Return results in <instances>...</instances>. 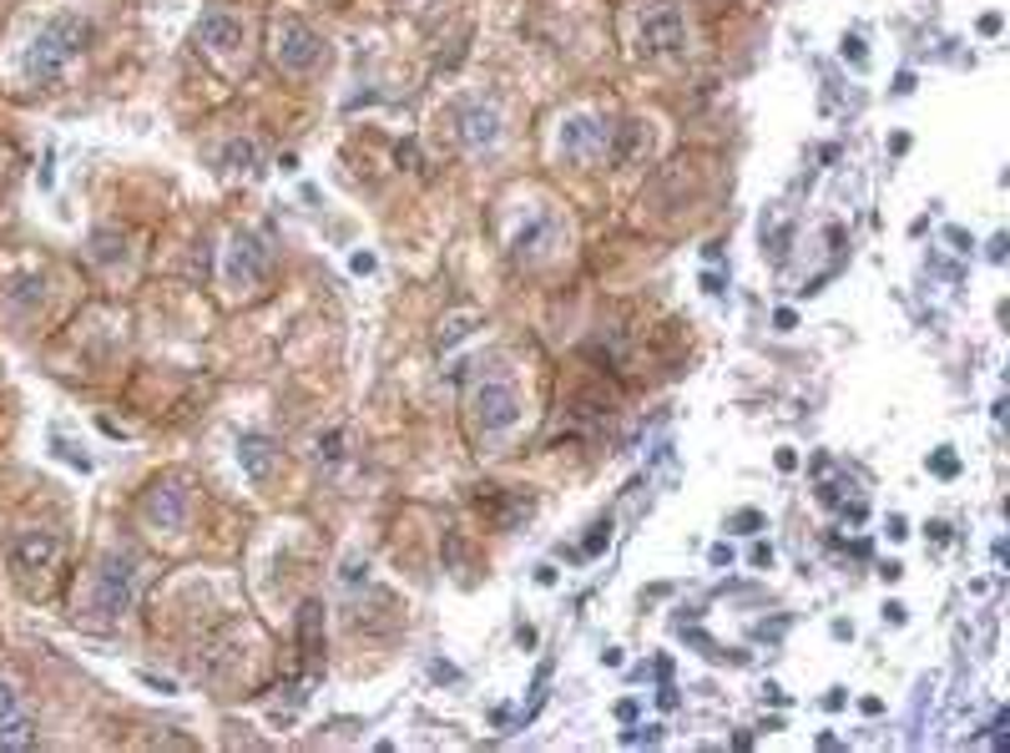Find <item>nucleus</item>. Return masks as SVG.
Here are the masks:
<instances>
[{
    "instance_id": "nucleus-6",
    "label": "nucleus",
    "mask_w": 1010,
    "mask_h": 753,
    "mask_svg": "<svg viewBox=\"0 0 1010 753\" xmlns=\"http://www.w3.org/2000/svg\"><path fill=\"white\" fill-rule=\"evenodd\" d=\"M470 405H475V425L485 435H500V430H511L521 420V390L511 380H481Z\"/></svg>"
},
{
    "instance_id": "nucleus-35",
    "label": "nucleus",
    "mask_w": 1010,
    "mask_h": 753,
    "mask_svg": "<svg viewBox=\"0 0 1010 753\" xmlns=\"http://www.w3.org/2000/svg\"><path fill=\"white\" fill-rule=\"evenodd\" d=\"M713 566H732V551L728 547H713Z\"/></svg>"
},
{
    "instance_id": "nucleus-21",
    "label": "nucleus",
    "mask_w": 1010,
    "mask_h": 753,
    "mask_svg": "<svg viewBox=\"0 0 1010 753\" xmlns=\"http://www.w3.org/2000/svg\"><path fill=\"white\" fill-rule=\"evenodd\" d=\"M606 541H612V521H597V526L586 532L581 551H586V557H597V551H606Z\"/></svg>"
},
{
    "instance_id": "nucleus-16",
    "label": "nucleus",
    "mask_w": 1010,
    "mask_h": 753,
    "mask_svg": "<svg viewBox=\"0 0 1010 753\" xmlns=\"http://www.w3.org/2000/svg\"><path fill=\"white\" fill-rule=\"evenodd\" d=\"M91 258L102 268L127 264V238H122L117 228H97V233H91Z\"/></svg>"
},
{
    "instance_id": "nucleus-7",
    "label": "nucleus",
    "mask_w": 1010,
    "mask_h": 753,
    "mask_svg": "<svg viewBox=\"0 0 1010 753\" xmlns=\"http://www.w3.org/2000/svg\"><path fill=\"white\" fill-rule=\"evenodd\" d=\"M273 56H279V66L283 72H314L319 66V56H323V41H319V30L314 26H304V21H279L273 26Z\"/></svg>"
},
{
    "instance_id": "nucleus-15",
    "label": "nucleus",
    "mask_w": 1010,
    "mask_h": 753,
    "mask_svg": "<svg viewBox=\"0 0 1010 753\" xmlns=\"http://www.w3.org/2000/svg\"><path fill=\"white\" fill-rule=\"evenodd\" d=\"M41 298H46L41 273H15V279L5 283V304H11V314H21V319L41 309Z\"/></svg>"
},
{
    "instance_id": "nucleus-5",
    "label": "nucleus",
    "mask_w": 1010,
    "mask_h": 753,
    "mask_svg": "<svg viewBox=\"0 0 1010 753\" xmlns=\"http://www.w3.org/2000/svg\"><path fill=\"white\" fill-rule=\"evenodd\" d=\"M688 46V15L677 0H652L642 11V51L647 56H673Z\"/></svg>"
},
{
    "instance_id": "nucleus-24",
    "label": "nucleus",
    "mask_w": 1010,
    "mask_h": 753,
    "mask_svg": "<svg viewBox=\"0 0 1010 753\" xmlns=\"http://www.w3.org/2000/svg\"><path fill=\"white\" fill-rule=\"evenodd\" d=\"M844 61H854V66H865V61H869V51H865V41H859V36H844Z\"/></svg>"
},
{
    "instance_id": "nucleus-29",
    "label": "nucleus",
    "mask_w": 1010,
    "mask_h": 753,
    "mask_svg": "<svg viewBox=\"0 0 1010 753\" xmlns=\"http://www.w3.org/2000/svg\"><path fill=\"white\" fill-rule=\"evenodd\" d=\"M359 576H369V562H349V566H344V582H349V587L359 582Z\"/></svg>"
},
{
    "instance_id": "nucleus-23",
    "label": "nucleus",
    "mask_w": 1010,
    "mask_h": 753,
    "mask_svg": "<svg viewBox=\"0 0 1010 753\" xmlns=\"http://www.w3.org/2000/svg\"><path fill=\"white\" fill-rule=\"evenodd\" d=\"M338 450H344V430H329V435H319V460H338Z\"/></svg>"
},
{
    "instance_id": "nucleus-2",
    "label": "nucleus",
    "mask_w": 1010,
    "mask_h": 753,
    "mask_svg": "<svg viewBox=\"0 0 1010 753\" xmlns=\"http://www.w3.org/2000/svg\"><path fill=\"white\" fill-rule=\"evenodd\" d=\"M137 576H142L137 551H106L97 576H91V612H97V622H122L132 612Z\"/></svg>"
},
{
    "instance_id": "nucleus-27",
    "label": "nucleus",
    "mask_w": 1010,
    "mask_h": 753,
    "mask_svg": "<svg viewBox=\"0 0 1010 753\" xmlns=\"http://www.w3.org/2000/svg\"><path fill=\"white\" fill-rule=\"evenodd\" d=\"M349 268H354V273H374V253H354Z\"/></svg>"
},
{
    "instance_id": "nucleus-1",
    "label": "nucleus",
    "mask_w": 1010,
    "mask_h": 753,
    "mask_svg": "<svg viewBox=\"0 0 1010 753\" xmlns=\"http://www.w3.org/2000/svg\"><path fill=\"white\" fill-rule=\"evenodd\" d=\"M87 36H91V26L81 15H51V21L36 30V41L26 46V76L30 81H56V76L87 51Z\"/></svg>"
},
{
    "instance_id": "nucleus-26",
    "label": "nucleus",
    "mask_w": 1010,
    "mask_h": 753,
    "mask_svg": "<svg viewBox=\"0 0 1010 753\" xmlns=\"http://www.w3.org/2000/svg\"><path fill=\"white\" fill-rule=\"evenodd\" d=\"M470 329H475V324H470V319H450V329L439 334V344H455V340H460V334H470Z\"/></svg>"
},
{
    "instance_id": "nucleus-13",
    "label": "nucleus",
    "mask_w": 1010,
    "mask_h": 753,
    "mask_svg": "<svg viewBox=\"0 0 1010 753\" xmlns=\"http://www.w3.org/2000/svg\"><path fill=\"white\" fill-rule=\"evenodd\" d=\"M551 248H557V218H530L515 233V258H526V264H541Z\"/></svg>"
},
{
    "instance_id": "nucleus-8",
    "label": "nucleus",
    "mask_w": 1010,
    "mask_h": 753,
    "mask_svg": "<svg viewBox=\"0 0 1010 753\" xmlns=\"http://www.w3.org/2000/svg\"><path fill=\"white\" fill-rule=\"evenodd\" d=\"M142 516H146V526H157V532H182V526H188V486H182V481H157V486H146Z\"/></svg>"
},
{
    "instance_id": "nucleus-33",
    "label": "nucleus",
    "mask_w": 1010,
    "mask_h": 753,
    "mask_svg": "<svg viewBox=\"0 0 1010 753\" xmlns=\"http://www.w3.org/2000/svg\"><path fill=\"white\" fill-rule=\"evenodd\" d=\"M884 622H894V627H899V622H905V607L890 602V607H884Z\"/></svg>"
},
{
    "instance_id": "nucleus-3",
    "label": "nucleus",
    "mask_w": 1010,
    "mask_h": 753,
    "mask_svg": "<svg viewBox=\"0 0 1010 753\" xmlns=\"http://www.w3.org/2000/svg\"><path fill=\"white\" fill-rule=\"evenodd\" d=\"M557 148H561V157H566V163L597 167V163H606V157L616 152V122L591 117V112H572V117L561 122Z\"/></svg>"
},
{
    "instance_id": "nucleus-32",
    "label": "nucleus",
    "mask_w": 1010,
    "mask_h": 753,
    "mask_svg": "<svg viewBox=\"0 0 1010 753\" xmlns=\"http://www.w3.org/2000/svg\"><path fill=\"white\" fill-rule=\"evenodd\" d=\"M616 718H622V724H631V718H637V703H631V698H627V703H616Z\"/></svg>"
},
{
    "instance_id": "nucleus-17",
    "label": "nucleus",
    "mask_w": 1010,
    "mask_h": 753,
    "mask_svg": "<svg viewBox=\"0 0 1010 753\" xmlns=\"http://www.w3.org/2000/svg\"><path fill=\"white\" fill-rule=\"evenodd\" d=\"M319 627H323V607L319 602H304V612H298V642H304V658H319Z\"/></svg>"
},
{
    "instance_id": "nucleus-11",
    "label": "nucleus",
    "mask_w": 1010,
    "mask_h": 753,
    "mask_svg": "<svg viewBox=\"0 0 1010 753\" xmlns=\"http://www.w3.org/2000/svg\"><path fill=\"white\" fill-rule=\"evenodd\" d=\"M460 142L470 152H490L500 142V112L490 102H470L460 106Z\"/></svg>"
},
{
    "instance_id": "nucleus-18",
    "label": "nucleus",
    "mask_w": 1010,
    "mask_h": 753,
    "mask_svg": "<svg viewBox=\"0 0 1010 753\" xmlns=\"http://www.w3.org/2000/svg\"><path fill=\"white\" fill-rule=\"evenodd\" d=\"M0 749H36V724L21 713L0 718Z\"/></svg>"
},
{
    "instance_id": "nucleus-31",
    "label": "nucleus",
    "mask_w": 1010,
    "mask_h": 753,
    "mask_svg": "<svg viewBox=\"0 0 1010 753\" xmlns=\"http://www.w3.org/2000/svg\"><path fill=\"white\" fill-rule=\"evenodd\" d=\"M753 566H774V547H753Z\"/></svg>"
},
{
    "instance_id": "nucleus-34",
    "label": "nucleus",
    "mask_w": 1010,
    "mask_h": 753,
    "mask_svg": "<svg viewBox=\"0 0 1010 753\" xmlns=\"http://www.w3.org/2000/svg\"><path fill=\"white\" fill-rule=\"evenodd\" d=\"M981 30H985V36H996V30H1000V15H996V11L981 15Z\"/></svg>"
},
{
    "instance_id": "nucleus-4",
    "label": "nucleus",
    "mask_w": 1010,
    "mask_h": 753,
    "mask_svg": "<svg viewBox=\"0 0 1010 753\" xmlns=\"http://www.w3.org/2000/svg\"><path fill=\"white\" fill-rule=\"evenodd\" d=\"M268 273V248L258 233H233V243L222 248V283L233 289V294H248V289H258Z\"/></svg>"
},
{
    "instance_id": "nucleus-19",
    "label": "nucleus",
    "mask_w": 1010,
    "mask_h": 753,
    "mask_svg": "<svg viewBox=\"0 0 1010 753\" xmlns=\"http://www.w3.org/2000/svg\"><path fill=\"white\" fill-rule=\"evenodd\" d=\"M222 157H228V167H233V173H253V167H258V148H253V137H233V142L222 148Z\"/></svg>"
},
{
    "instance_id": "nucleus-22",
    "label": "nucleus",
    "mask_w": 1010,
    "mask_h": 753,
    "mask_svg": "<svg viewBox=\"0 0 1010 753\" xmlns=\"http://www.w3.org/2000/svg\"><path fill=\"white\" fill-rule=\"evenodd\" d=\"M758 526H763V516H758V511H738V516L728 521V532H738V536H753V532H758Z\"/></svg>"
},
{
    "instance_id": "nucleus-12",
    "label": "nucleus",
    "mask_w": 1010,
    "mask_h": 753,
    "mask_svg": "<svg viewBox=\"0 0 1010 753\" xmlns=\"http://www.w3.org/2000/svg\"><path fill=\"white\" fill-rule=\"evenodd\" d=\"M243 21L228 11H207L203 21H197V41L207 46V51H218V56H233V51H243Z\"/></svg>"
},
{
    "instance_id": "nucleus-14",
    "label": "nucleus",
    "mask_w": 1010,
    "mask_h": 753,
    "mask_svg": "<svg viewBox=\"0 0 1010 753\" xmlns=\"http://www.w3.org/2000/svg\"><path fill=\"white\" fill-rule=\"evenodd\" d=\"M789 243H793V218L783 207H768V213H763V253H768V264H783V258H789Z\"/></svg>"
},
{
    "instance_id": "nucleus-20",
    "label": "nucleus",
    "mask_w": 1010,
    "mask_h": 753,
    "mask_svg": "<svg viewBox=\"0 0 1010 753\" xmlns=\"http://www.w3.org/2000/svg\"><path fill=\"white\" fill-rule=\"evenodd\" d=\"M51 456H56V460H66L72 471H91V456H87V450H76V445H72V441H61V435H56V441H51Z\"/></svg>"
},
{
    "instance_id": "nucleus-30",
    "label": "nucleus",
    "mask_w": 1010,
    "mask_h": 753,
    "mask_svg": "<svg viewBox=\"0 0 1010 753\" xmlns=\"http://www.w3.org/2000/svg\"><path fill=\"white\" fill-rule=\"evenodd\" d=\"M774 324H778V329H793V324H798V314H793V309H778V314H774Z\"/></svg>"
},
{
    "instance_id": "nucleus-28",
    "label": "nucleus",
    "mask_w": 1010,
    "mask_h": 753,
    "mask_svg": "<svg viewBox=\"0 0 1010 753\" xmlns=\"http://www.w3.org/2000/svg\"><path fill=\"white\" fill-rule=\"evenodd\" d=\"M930 465H935V471H939V475H955V456H950V450H939V456H935V460H930Z\"/></svg>"
},
{
    "instance_id": "nucleus-10",
    "label": "nucleus",
    "mask_w": 1010,
    "mask_h": 753,
    "mask_svg": "<svg viewBox=\"0 0 1010 753\" xmlns=\"http://www.w3.org/2000/svg\"><path fill=\"white\" fill-rule=\"evenodd\" d=\"M238 465H243V475H248L253 486H273V475L283 465V450L268 435H243L238 441Z\"/></svg>"
},
{
    "instance_id": "nucleus-9",
    "label": "nucleus",
    "mask_w": 1010,
    "mask_h": 753,
    "mask_svg": "<svg viewBox=\"0 0 1010 753\" xmlns=\"http://www.w3.org/2000/svg\"><path fill=\"white\" fill-rule=\"evenodd\" d=\"M56 551H61V541L51 532H21L11 547V566L21 576H46L56 566Z\"/></svg>"
},
{
    "instance_id": "nucleus-25",
    "label": "nucleus",
    "mask_w": 1010,
    "mask_h": 753,
    "mask_svg": "<svg viewBox=\"0 0 1010 753\" xmlns=\"http://www.w3.org/2000/svg\"><path fill=\"white\" fill-rule=\"evenodd\" d=\"M15 709H21V703H15V688H11L5 678H0V718H11Z\"/></svg>"
}]
</instances>
